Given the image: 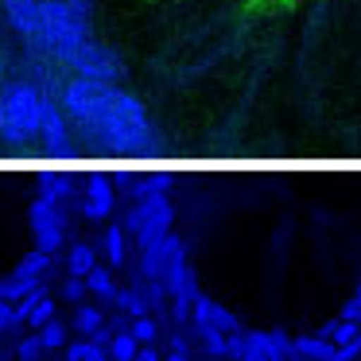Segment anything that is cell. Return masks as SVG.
<instances>
[{"mask_svg": "<svg viewBox=\"0 0 361 361\" xmlns=\"http://www.w3.org/2000/svg\"><path fill=\"white\" fill-rule=\"evenodd\" d=\"M63 109L105 152H117V156L156 152V128L148 121V109L140 105V97L113 82L71 78L63 86Z\"/></svg>", "mask_w": 361, "mask_h": 361, "instance_id": "cell-1", "label": "cell"}, {"mask_svg": "<svg viewBox=\"0 0 361 361\" xmlns=\"http://www.w3.org/2000/svg\"><path fill=\"white\" fill-rule=\"evenodd\" d=\"M39 55L63 63L66 71L74 66V59L94 43L90 35V4H71V0H39L35 4L32 27L24 35Z\"/></svg>", "mask_w": 361, "mask_h": 361, "instance_id": "cell-2", "label": "cell"}, {"mask_svg": "<svg viewBox=\"0 0 361 361\" xmlns=\"http://www.w3.org/2000/svg\"><path fill=\"white\" fill-rule=\"evenodd\" d=\"M47 97L32 82H8L0 86V140L4 144H32L43 133Z\"/></svg>", "mask_w": 361, "mask_h": 361, "instance_id": "cell-3", "label": "cell"}, {"mask_svg": "<svg viewBox=\"0 0 361 361\" xmlns=\"http://www.w3.org/2000/svg\"><path fill=\"white\" fill-rule=\"evenodd\" d=\"M133 229L140 233V241H159V237H167V229H171V202H167L164 190H148L144 195V202L136 206L133 218Z\"/></svg>", "mask_w": 361, "mask_h": 361, "instance_id": "cell-4", "label": "cell"}, {"mask_svg": "<svg viewBox=\"0 0 361 361\" xmlns=\"http://www.w3.org/2000/svg\"><path fill=\"white\" fill-rule=\"evenodd\" d=\"M74 78H97V82H113L121 74V63H117V55H113L109 47H102V43H90L86 51H82L78 59H74Z\"/></svg>", "mask_w": 361, "mask_h": 361, "instance_id": "cell-5", "label": "cell"}, {"mask_svg": "<svg viewBox=\"0 0 361 361\" xmlns=\"http://www.w3.org/2000/svg\"><path fill=\"white\" fill-rule=\"evenodd\" d=\"M39 140L47 144V152H55V156H66V152H71V128H66V109H55V105L47 102Z\"/></svg>", "mask_w": 361, "mask_h": 361, "instance_id": "cell-6", "label": "cell"}, {"mask_svg": "<svg viewBox=\"0 0 361 361\" xmlns=\"http://www.w3.org/2000/svg\"><path fill=\"white\" fill-rule=\"evenodd\" d=\"M229 353H233L237 361H272L268 330H241V334H229Z\"/></svg>", "mask_w": 361, "mask_h": 361, "instance_id": "cell-7", "label": "cell"}, {"mask_svg": "<svg viewBox=\"0 0 361 361\" xmlns=\"http://www.w3.org/2000/svg\"><path fill=\"white\" fill-rule=\"evenodd\" d=\"M295 361H338V345L330 338H295Z\"/></svg>", "mask_w": 361, "mask_h": 361, "instance_id": "cell-8", "label": "cell"}, {"mask_svg": "<svg viewBox=\"0 0 361 361\" xmlns=\"http://www.w3.org/2000/svg\"><path fill=\"white\" fill-rule=\"evenodd\" d=\"M109 206H113V190L105 187V183L90 187V198H86V214H90V218H102V214H109Z\"/></svg>", "mask_w": 361, "mask_h": 361, "instance_id": "cell-9", "label": "cell"}, {"mask_svg": "<svg viewBox=\"0 0 361 361\" xmlns=\"http://www.w3.org/2000/svg\"><path fill=\"white\" fill-rule=\"evenodd\" d=\"M109 257H113V260H121V233H117V229L109 233Z\"/></svg>", "mask_w": 361, "mask_h": 361, "instance_id": "cell-10", "label": "cell"}, {"mask_svg": "<svg viewBox=\"0 0 361 361\" xmlns=\"http://www.w3.org/2000/svg\"><path fill=\"white\" fill-rule=\"evenodd\" d=\"M140 361H156V357H152V353H144V357H140Z\"/></svg>", "mask_w": 361, "mask_h": 361, "instance_id": "cell-11", "label": "cell"}, {"mask_svg": "<svg viewBox=\"0 0 361 361\" xmlns=\"http://www.w3.org/2000/svg\"><path fill=\"white\" fill-rule=\"evenodd\" d=\"M71 4H90V0H71Z\"/></svg>", "mask_w": 361, "mask_h": 361, "instance_id": "cell-12", "label": "cell"}]
</instances>
